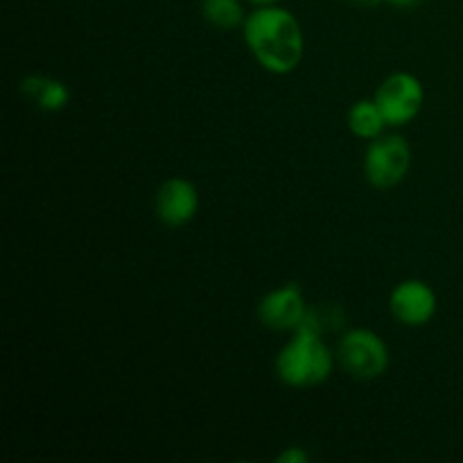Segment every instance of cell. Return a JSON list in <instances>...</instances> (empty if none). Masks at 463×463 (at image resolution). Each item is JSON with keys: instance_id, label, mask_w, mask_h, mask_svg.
<instances>
[{"instance_id": "6da1fadb", "label": "cell", "mask_w": 463, "mask_h": 463, "mask_svg": "<svg viewBox=\"0 0 463 463\" xmlns=\"http://www.w3.org/2000/svg\"><path fill=\"white\" fill-rule=\"evenodd\" d=\"M242 34L251 57L271 75H289L297 71L306 52L301 23L280 5L253 9L244 18Z\"/></svg>"}, {"instance_id": "7a4b0ae2", "label": "cell", "mask_w": 463, "mask_h": 463, "mask_svg": "<svg viewBox=\"0 0 463 463\" xmlns=\"http://www.w3.org/2000/svg\"><path fill=\"white\" fill-rule=\"evenodd\" d=\"M337 355L321 337V330L312 321H303L294 330L292 339L276 355V375L292 389H312L324 384L333 375Z\"/></svg>"}, {"instance_id": "3957f363", "label": "cell", "mask_w": 463, "mask_h": 463, "mask_svg": "<svg viewBox=\"0 0 463 463\" xmlns=\"http://www.w3.org/2000/svg\"><path fill=\"white\" fill-rule=\"evenodd\" d=\"M337 364L355 380L383 378L389 369V346L375 330L353 328L339 339L337 344Z\"/></svg>"}, {"instance_id": "277c9868", "label": "cell", "mask_w": 463, "mask_h": 463, "mask_svg": "<svg viewBox=\"0 0 463 463\" xmlns=\"http://www.w3.org/2000/svg\"><path fill=\"white\" fill-rule=\"evenodd\" d=\"M411 167V147L402 136L387 134L371 140L364 154V176L375 190H392L402 184Z\"/></svg>"}, {"instance_id": "5b68a950", "label": "cell", "mask_w": 463, "mask_h": 463, "mask_svg": "<svg viewBox=\"0 0 463 463\" xmlns=\"http://www.w3.org/2000/svg\"><path fill=\"white\" fill-rule=\"evenodd\" d=\"M373 99L378 102L389 127H405L416 120L425 104L423 81L411 72H393L375 90Z\"/></svg>"}, {"instance_id": "8992f818", "label": "cell", "mask_w": 463, "mask_h": 463, "mask_svg": "<svg viewBox=\"0 0 463 463\" xmlns=\"http://www.w3.org/2000/svg\"><path fill=\"white\" fill-rule=\"evenodd\" d=\"M258 319L265 328L276 333H288V330L294 333L301 328L303 321L307 319V303L301 285L285 283L267 292L258 303Z\"/></svg>"}, {"instance_id": "52a82bcc", "label": "cell", "mask_w": 463, "mask_h": 463, "mask_svg": "<svg viewBox=\"0 0 463 463\" xmlns=\"http://www.w3.org/2000/svg\"><path fill=\"white\" fill-rule=\"evenodd\" d=\"M437 292L432 289V285L420 279L402 280L392 289V297H389L392 317L398 324L410 326V328L428 326L437 315Z\"/></svg>"}, {"instance_id": "ba28073f", "label": "cell", "mask_w": 463, "mask_h": 463, "mask_svg": "<svg viewBox=\"0 0 463 463\" xmlns=\"http://www.w3.org/2000/svg\"><path fill=\"white\" fill-rule=\"evenodd\" d=\"M199 190L184 176H170L158 185L154 194V213L167 229H181L197 217Z\"/></svg>"}, {"instance_id": "9c48e42d", "label": "cell", "mask_w": 463, "mask_h": 463, "mask_svg": "<svg viewBox=\"0 0 463 463\" xmlns=\"http://www.w3.org/2000/svg\"><path fill=\"white\" fill-rule=\"evenodd\" d=\"M21 93L43 111H61L71 102V89L61 80L45 75H30L18 84Z\"/></svg>"}, {"instance_id": "30bf717a", "label": "cell", "mask_w": 463, "mask_h": 463, "mask_svg": "<svg viewBox=\"0 0 463 463\" xmlns=\"http://www.w3.org/2000/svg\"><path fill=\"white\" fill-rule=\"evenodd\" d=\"M348 129L353 136L362 140H375L384 134L387 129V120H384L383 111H380L378 102L373 98L371 99H357L351 109H348Z\"/></svg>"}, {"instance_id": "8fae6325", "label": "cell", "mask_w": 463, "mask_h": 463, "mask_svg": "<svg viewBox=\"0 0 463 463\" xmlns=\"http://www.w3.org/2000/svg\"><path fill=\"white\" fill-rule=\"evenodd\" d=\"M202 16L217 30H235L244 25V9L240 0H202Z\"/></svg>"}, {"instance_id": "7c38bea8", "label": "cell", "mask_w": 463, "mask_h": 463, "mask_svg": "<svg viewBox=\"0 0 463 463\" xmlns=\"http://www.w3.org/2000/svg\"><path fill=\"white\" fill-rule=\"evenodd\" d=\"M279 463H307L310 461V455L303 450L301 446H292L289 450H285L283 455H279Z\"/></svg>"}, {"instance_id": "4fadbf2b", "label": "cell", "mask_w": 463, "mask_h": 463, "mask_svg": "<svg viewBox=\"0 0 463 463\" xmlns=\"http://www.w3.org/2000/svg\"><path fill=\"white\" fill-rule=\"evenodd\" d=\"M383 3H387V5H393V7L407 9V7H414V5H419L420 0H383Z\"/></svg>"}, {"instance_id": "5bb4252c", "label": "cell", "mask_w": 463, "mask_h": 463, "mask_svg": "<svg viewBox=\"0 0 463 463\" xmlns=\"http://www.w3.org/2000/svg\"><path fill=\"white\" fill-rule=\"evenodd\" d=\"M249 3H253L256 7H265V5H279L280 0H249Z\"/></svg>"}, {"instance_id": "9a60e30c", "label": "cell", "mask_w": 463, "mask_h": 463, "mask_svg": "<svg viewBox=\"0 0 463 463\" xmlns=\"http://www.w3.org/2000/svg\"><path fill=\"white\" fill-rule=\"evenodd\" d=\"M360 3H364V5H380V3H383V0H360Z\"/></svg>"}]
</instances>
